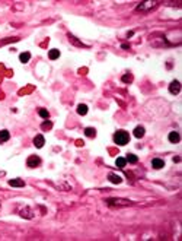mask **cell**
I'll return each mask as SVG.
<instances>
[{"label": "cell", "mask_w": 182, "mask_h": 241, "mask_svg": "<svg viewBox=\"0 0 182 241\" xmlns=\"http://www.w3.org/2000/svg\"><path fill=\"white\" fill-rule=\"evenodd\" d=\"M169 140L172 143H178L181 140V136H179L178 131H170V133H169Z\"/></svg>", "instance_id": "cell-9"}, {"label": "cell", "mask_w": 182, "mask_h": 241, "mask_svg": "<svg viewBox=\"0 0 182 241\" xmlns=\"http://www.w3.org/2000/svg\"><path fill=\"white\" fill-rule=\"evenodd\" d=\"M9 138H10V135L7 130H0V142H6V140H9Z\"/></svg>", "instance_id": "cell-14"}, {"label": "cell", "mask_w": 182, "mask_h": 241, "mask_svg": "<svg viewBox=\"0 0 182 241\" xmlns=\"http://www.w3.org/2000/svg\"><path fill=\"white\" fill-rule=\"evenodd\" d=\"M131 75H127V76H122V82H131Z\"/></svg>", "instance_id": "cell-19"}, {"label": "cell", "mask_w": 182, "mask_h": 241, "mask_svg": "<svg viewBox=\"0 0 182 241\" xmlns=\"http://www.w3.org/2000/svg\"><path fill=\"white\" fill-rule=\"evenodd\" d=\"M44 143H45V139H44L42 135H37V136L34 138V145H35V148L41 149V148L44 146Z\"/></svg>", "instance_id": "cell-5"}, {"label": "cell", "mask_w": 182, "mask_h": 241, "mask_svg": "<svg viewBox=\"0 0 182 241\" xmlns=\"http://www.w3.org/2000/svg\"><path fill=\"white\" fill-rule=\"evenodd\" d=\"M114 142L120 146H124L130 142V135L127 133L125 130H118L115 135H114Z\"/></svg>", "instance_id": "cell-1"}, {"label": "cell", "mask_w": 182, "mask_h": 241, "mask_svg": "<svg viewBox=\"0 0 182 241\" xmlns=\"http://www.w3.org/2000/svg\"><path fill=\"white\" fill-rule=\"evenodd\" d=\"M48 57H50L51 60H55V59H58V57H60V51H58L57 48H53V50H50Z\"/></svg>", "instance_id": "cell-15"}, {"label": "cell", "mask_w": 182, "mask_h": 241, "mask_svg": "<svg viewBox=\"0 0 182 241\" xmlns=\"http://www.w3.org/2000/svg\"><path fill=\"white\" fill-rule=\"evenodd\" d=\"M173 161H175V162H179V161H181V158H178V157H175V158H173Z\"/></svg>", "instance_id": "cell-21"}, {"label": "cell", "mask_w": 182, "mask_h": 241, "mask_svg": "<svg viewBox=\"0 0 182 241\" xmlns=\"http://www.w3.org/2000/svg\"><path fill=\"white\" fill-rule=\"evenodd\" d=\"M9 184H10L12 187H24V186H25V183L22 181V180H19V178H13V180H9Z\"/></svg>", "instance_id": "cell-10"}, {"label": "cell", "mask_w": 182, "mask_h": 241, "mask_svg": "<svg viewBox=\"0 0 182 241\" xmlns=\"http://www.w3.org/2000/svg\"><path fill=\"white\" fill-rule=\"evenodd\" d=\"M156 5H157V2H141L137 6V10H149V9L156 7Z\"/></svg>", "instance_id": "cell-3"}, {"label": "cell", "mask_w": 182, "mask_h": 241, "mask_svg": "<svg viewBox=\"0 0 182 241\" xmlns=\"http://www.w3.org/2000/svg\"><path fill=\"white\" fill-rule=\"evenodd\" d=\"M125 159H127V162H130V164H135V162L139 161L137 155H134V153H128V155L125 157Z\"/></svg>", "instance_id": "cell-16"}, {"label": "cell", "mask_w": 182, "mask_h": 241, "mask_svg": "<svg viewBox=\"0 0 182 241\" xmlns=\"http://www.w3.org/2000/svg\"><path fill=\"white\" fill-rule=\"evenodd\" d=\"M144 133H146V130H144V127H141V126L135 127V129H134V131H133L134 138H137V139H141V138L144 136Z\"/></svg>", "instance_id": "cell-7"}, {"label": "cell", "mask_w": 182, "mask_h": 241, "mask_svg": "<svg viewBox=\"0 0 182 241\" xmlns=\"http://www.w3.org/2000/svg\"><path fill=\"white\" fill-rule=\"evenodd\" d=\"M115 165H117L118 168H124V167L127 165V159H125V158H122V157H120V158H117V159H115Z\"/></svg>", "instance_id": "cell-13"}, {"label": "cell", "mask_w": 182, "mask_h": 241, "mask_svg": "<svg viewBox=\"0 0 182 241\" xmlns=\"http://www.w3.org/2000/svg\"><path fill=\"white\" fill-rule=\"evenodd\" d=\"M108 180L111 181V183H114V184H120L121 181H122V178L120 177V175H117V174H108Z\"/></svg>", "instance_id": "cell-8"}, {"label": "cell", "mask_w": 182, "mask_h": 241, "mask_svg": "<svg viewBox=\"0 0 182 241\" xmlns=\"http://www.w3.org/2000/svg\"><path fill=\"white\" fill-rule=\"evenodd\" d=\"M51 126H53V123H51V121H47V123H44V124H42V127H44V129H50Z\"/></svg>", "instance_id": "cell-20"}, {"label": "cell", "mask_w": 182, "mask_h": 241, "mask_svg": "<svg viewBox=\"0 0 182 241\" xmlns=\"http://www.w3.org/2000/svg\"><path fill=\"white\" fill-rule=\"evenodd\" d=\"M169 92L173 94V95H178V94L181 92V83H179V80L170 82V85H169Z\"/></svg>", "instance_id": "cell-2"}, {"label": "cell", "mask_w": 182, "mask_h": 241, "mask_svg": "<svg viewBox=\"0 0 182 241\" xmlns=\"http://www.w3.org/2000/svg\"><path fill=\"white\" fill-rule=\"evenodd\" d=\"M26 164H28V167L35 168V167H38V165L41 164V159H39V157H37V155H31V157L26 159Z\"/></svg>", "instance_id": "cell-4"}, {"label": "cell", "mask_w": 182, "mask_h": 241, "mask_svg": "<svg viewBox=\"0 0 182 241\" xmlns=\"http://www.w3.org/2000/svg\"><path fill=\"white\" fill-rule=\"evenodd\" d=\"M152 167H153L154 170H162V168L165 167V161L160 159V158H154V159L152 161Z\"/></svg>", "instance_id": "cell-6"}, {"label": "cell", "mask_w": 182, "mask_h": 241, "mask_svg": "<svg viewBox=\"0 0 182 241\" xmlns=\"http://www.w3.org/2000/svg\"><path fill=\"white\" fill-rule=\"evenodd\" d=\"M38 114H39L42 118H48V117H50V113H48L45 108H39V110H38Z\"/></svg>", "instance_id": "cell-18"}, {"label": "cell", "mask_w": 182, "mask_h": 241, "mask_svg": "<svg viewBox=\"0 0 182 241\" xmlns=\"http://www.w3.org/2000/svg\"><path fill=\"white\" fill-rule=\"evenodd\" d=\"M85 135H86L87 138H95L96 130H95L93 127H86V129H85Z\"/></svg>", "instance_id": "cell-12"}, {"label": "cell", "mask_w": 182, "mask_h": 241, "mask_svg": "<svg viewBox=\"0 0 182 241\" xmlns=\"http://www.w3.org/2000/svg\"><path fill=\"white\" fill-rule=\"evenodd\" d=\"M87 110H89V108H87L86 104H79V105H77V113H79L80 116H86V114H87Z\"/></svg>", "instance_id": "cell-11"}, {"label": "cell", "mask_w": 182, "mask_h": 241, "mask_svg": "<svg viewBox=\"0 0 182 241\" xmlns=\"http://www.w3.org/2000/svg\"><path fill=\"white\" fill-rule=\"evenodd\" d=\"M29 59H31V54H29V53H22V54L19 56L20 63H28V61H29Z\"/></svg>", "instance_id": "cell-17"}]
</instances>
